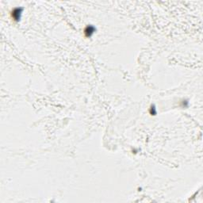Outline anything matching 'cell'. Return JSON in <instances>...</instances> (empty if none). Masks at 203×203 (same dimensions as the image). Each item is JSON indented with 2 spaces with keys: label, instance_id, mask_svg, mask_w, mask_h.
I'll return each mask as SVG.
<instances>
[{
  "label": "cell",
  "instance_id": "cell-2",
  "mask_svg": "<svg viewBox=\"0 0 203 203\" xmlns=\"http://www.w3.org/2000/svg\"><path fill=\"white\" fill-rule=\"evenodd\" d=\"M95 32V28L93 25H87L84 29V34L86 38H90Z\"/></svg>",
  "mask_w": 203,
  "mask_h": 203
},
{
  "label": "cell",
  "instance_id": "cell-3",
  "mask_svg": "<svg viewBox=\"0 0 203 203\" xmlns=\"http://www.w3.org/2000/svg\"><path fill=\"white\" fill-rule=\"evenodd\" d=\"M150 114L151 115H155L156 114V110H155V108L154 107H151V109H150Z\"/></svg>",
  "mask_w": 203,
  "mask_h": 203
},
{
  "label": "cell",
  "instance_id": "cell-1",
  "mask_svg": "<svg viewBox=\"0 0 203 203\" xmlns=\"http://www.w3.org/2000/svg\"><path fill=\"white\" fill-rule=\"evenodd\" d=\"M22 13V9L21 8H14L11 12V16L12 18L15 21H18L21 18V14Z\"/></svg>",
  "mask_w": 203,
  "mask_h": 203
}]
</instances>
